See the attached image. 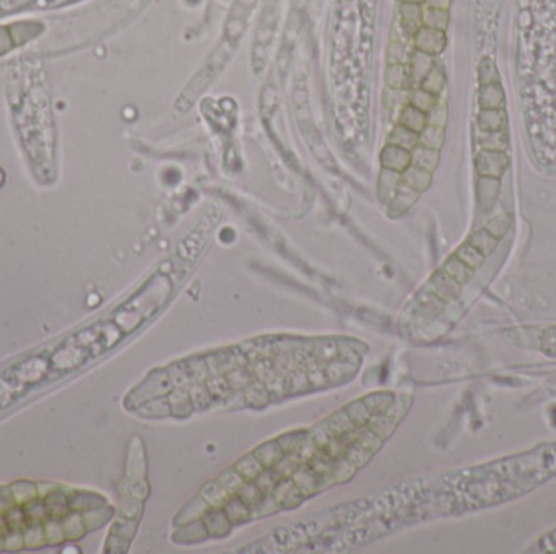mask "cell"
Listing matches in <instances>:
<instances>
[{
  "label": "cell",
  "instance_id": "6da1fadb",
  "mask_svg": "<svg viewBox=\"0 0 556 554\" xmlns=\"http://www.w3.org/2000/svg\"><path fill=\"white\" fill-rule=\"evenodd\" d=\"M412 405L408 392L376 391L318 423L264 440L182 506L171 541L194 546L218 540L350 483L395 434Z\"/></svg>",
  "mask_w": 556,
  "mask_h": 554
},
{
  "label": "cell",
  "instance_id": "7a4b0ae2",
  "mask_svg": "<svg viewBox=\"0 0 556 554\" xmlns=\"http://www.w3.org/2000/svg\"><path fill=\"white\" fill-rule=\"evenodd\" d=\"M368 353V343L350 335L264 333L151 369L124 408L144 419L260 412L348 386Z\"/></svg>",
  "mask_w": 556,
  "mask_h": 554
},
{
  "label": "cell",
  "instance_id": "3957f363",
  "mask_svg": "<svg viewBox=\"0 0 556 554\" xmlns=\"http://www.w3.org/2000/svg\"><path fill=\"white\" fill-rule=\"evenodd\" d=\"M556 478V440L442 475L428 483L433 517L489 509Z\"/></svg>",
  "mask_w": 556,
  "mask_h": 554
},
{
  "label": "cell",
  "instance_id": "277c9868",
  "mask_svg": "<svg viewBox=\"0 0 556 554\" xmlns=\"http://www.w3.org/2000/svg\"><path fill=\"white\" fill-rule=\"evenodd\" d=\"M509 168V156L506 151L480 150L475 156V169L478 176L501 179Z\"/></svg>",
  "mask_w": 556,
  "mask_h": 554
},
{
  "label": "cell",
  "instance_id": "5b68a950",
  "mask_svg": "<svg viewBox=\"0 0 556 554\" xmlns=\"http://www.w3.org/2000/svg\"><path fill=\"white\" fill-rule=\"evenodd\" d=\"M446 43H447L446 34H445V32H441V29L421 27L415 33L416 50H420V53H425V54H430V55H433V58H435V55H438V54H441L442 50H445Z\"/></svg>",
  "mask_w": 556,
  "mask_h": 554
},
{
  "label": "cell",
  "instance_id": "8992f818",
  "mask_svg": "<svg viewBox=\"0 0 556 554\" xmlns=\"http://www.w3.org/2000/svg\"><path fill=\"white\" fill-rule=\"evenodd\" d=\"M499 191H501V179L478 176L477 198L483 212H489L494 207L499 197Z\"/></svg>",
  "mask_w": 556,
  "mask_h": 554
},
{
  "label": "cell",
  "instance_id": "52a82bcc",
  "mask_svg": "<svg viewBox=\"0 0 556 554\" xmlns=\"http://www.w3.org/2000/svg\"><path fill=\"white\" fill-rule=\"evenodd\" d=\"M478 104H480V109H506V95H504L501 81L480 85Z\"/></svg>",
  "mask_w": 556,
  "mask_h": 554
},
{
  "label": "cell",
  "instance_id": "ba28073f",
  "mask_svg": "<svg viewBox=\"0 0 556 554\" xmlns=\"http://www.w3.org/2000/svg\"><path fill=\"white\" fill-rule=\"evenodd\" d=\"M382 164H384L387 171H394L400 176L412 164V153L410 150H405V148L391 143L382 153Z\"/></svg>",
  "mask_w": 556,
  "mask_h": 554
},
{
  "label": "cell",
  "instance_id": "9c48e42d",
  "mask_svg": "<svg viewBox=\"0 0 556 554\" xmlns=\"http://www.w3.org/2000/svg\"><path fill=\"white\" fill-rule=\"evenodd\" d=\"M69 504H70V511H75V512H80V514H83V512H86V511L106 506V504H109V502L103 494H98V492L74 491L69 494Z\"/></svg>",
  "mask_w": 556,
  "mask_h": 554
},
{
  "label": "cell",
  "instance_id": "30bf717a",
  "mask_svg": "<svg viewBox=\"0 0 556 554\" xmlns=\"http://www.w3.org/2000/svg\"><path fill=\"white\" fill-rule=\"evenodd\" d=\"M43 501H44V506H46V509H48V514L50 519L62 520L64 517L70 512L67 492L59 491V489L49 491L48 494L43 496Z\"/></svg>",
  "mask_w": 556,
  "mask_h": 554
},
{
  "label": "cell",
  "instance_id": "8fae6325",
  "mask_svg": "<svg viewBox=\"0 0 556 554\" xmlns=\"http://www.w3.org/2000/svg\"><path fill=\"white\" fill-rule=\"evenodd\" d=\"M478 129L484 132L504 130L508 124L506 109H480L477 117Z\"/></svg>",
  "mask_w": 556,
  "mask_h": 554
},
{
  "label": "cell",
  "instance_id": "7c38bea8",
  "mask_svg": "<svg viewBox=\"0 0 556 554\" xmlns=\"http://www.w3.org/2000/svg\"><path fill=\"white\" fill-rule=\"evenodd\" d=\"M114 514H116L114 507H112L111 504H106V506L96 507V509L83 512L81 517H83L86 532L91 533V532L100 530V528H103L106 523L112 520Z\"/></svg>",
  "mask_w": 556,
  "mask_h": 554
},
{
  "label": "cell",
  "instance_id": "4fadbf2b",
  "mask_svg": "<svg viewBox=\"0 0 556 554\" xmlns=\"http://www.w3.org/2000/svg\"><path fill=\"white\" fill-rule=\"evenodd\" d=\"M478 145L480 150H494V151H506L509 147V137L506 129L494 130V132H478Z\"/></svg>",
  "mask_w": 556,
  "mask_h": 554
},
{
  "label": "cell",
  "instance_id": "5bb4252c",
  "mask_svg": "<svg viewBox=\"0 0 556 554\" xmlns=\"http://www.w3.org/2000/svg\"><path fill=\"white\" fill-rule=\"evenodd\" d=\"M60 522H62L64 527L65 541H79L86 535V533H88L86 532L83 517H81L80 512L70 511Z\"/></svg>",
  "mask_w": 556,
  "mask_h": 554
},
{
  "label": "cell",
  "instance_id": "9a60e30c",
  "mask_svg": "<svg viewBox=\"0 0 556 554\" xmlns=\"http://www.w3.org/2000/svg\"><path fill=\"white\" fill-rule=\"evenodd\" d=\"M440 163V150H431V148L416 145L412 151V164L418 168L426 169V171L435 173Z\"/></svg>",
  "mask_w": 556,
  "mask_h": 554
},
{
  "label": "cell",
  "instance_id": "2e32d148",
  "mask_svg": "<svg viewBox=\"0 0 556 554\" xmlns=\"http://www.w3.org/2000/svg\"><path fill=\"white\" fill-rule=\"evenodd\" d=\"M10 491H12L13 499L18 506H25L27 502L36 499L39 497V488L36 483L29 480H17L10 485Z\"/></svg>",
  "mask_w": 556,
  "mask_h": 554
},
{
  "label": "cell",
  "instance_id": "e0dca14e",
  "mask_svg": "<svg viewBox=\"0 0 556 554\" xmlns=\"http://www.w3.org/2000/svg\"><path fill=\"white\" fill-rule=\"evenodd\" d=\"M400 126L407 127L408 130L415 132V133H420L425 127L428 126V119H426V112H423L418 109L415 106H407L404 112H402V117H400Z\"/></svg>",
  "mask_w": 556,
  "mask_h": 554
},
{
  "label": "cell",
  "instance_id": "ac0fdd59",
  "mask_svg": "<svg viewBox=\"0 0 556 554\" xmlns=\"http://www.w3.org/2000/svg\"><path fill=\"white\" fill-rule=\"evenodd\" d=\"M402 20L408 33L415 34L423 27V8L420 4H402Z\"/></svg>",
  "mask_w": 556,
  "mask_h": 554
},
{
  "label": "cell",
  "instance_id": "d6986e66",
  "mask_svg": "<svg viewBox=\"0 0 556 554\" xmlns=\"http://www.w3.org/2000/svg\"><path fill=\"white\" fill-rule=\"evenodd\" d=\"M445 143V127L426 126L418 133V145L431 148V150H441Z\"/></svg>",
  "mask_w": 556,
  "mask_h": 554
},
{
  "label": "cell",
  "instance_id": "ffe728a7",
  "mask_svg": "<svg viewBox=\"0 0 556 554\" xmlns=\"http://www.w3.org/2000/svg\"><path fill=\"white\" fill-rule=\"evenodd\" d=\"M446 86V76H445V72L441 70V67L435 65L433 69L430 70V74H428L425 79L421 80V90L428 91V93H431L433 96H440L441 91L445 90Z\"/></svg>",
  "mask_w": 556,
  "mask_h": 554
},
{
  "label": "cell",
  "instance_id": "44dd1931",
  "mask_svg": "<svg viewBox=\"0 0 556 554\" xmlns=\"http://www.w3.org/2000/svg\"><path fill=\"white\" fill-rule=\"evenodd\" d=\"M23 536H25V548L36 550V548L46 546V535H44L43 523L28 522L23 528Z\"/></svg>",
  "mask_w": 556,
  "mask_h": 554
},
{
  "label": "cell",
  "instance_id": "7402d4cb",
  "mask_svg": "<svg viewBox=\"0 0 556 554\" xmlns=\"http://www.w3.org/2000/svg\"><path fill=\"white\" fill-rule=\"evenodd\" d=\"M449 25V13L445 8H430L426 7L423 10V27L441 29L446 32Z\"/></svg>",
  "mask_w": 556,
  "mask_h": 554
},
{
  "label": "cell",
  "instance_id": "603a6c76",
  "mask_svg": "<svg viewBox=\"0 0 556 554\" xmlns=\"http://www.w3.org/2000/svg\"><path fill=\"white\" fill-rule=\"evenodd\" d=\"M44 535H46V546H60L65 541L64 527L59 519H49L44 523Z\"/></svg>",
  "mask_w": 556,
  "mask_h": 554
},
{
  "label": "cell",
  "instance_id": "cb8c5ba5",
  "mask_svg": "<svg viewBox=\"0 0 556 554\" xmlns=\"http://www.w3.org/2000/svg\"><path fill=\"white\" fill-rule=\"evenodd\" d=\"M23 511H25V515H27V523L28 522L44 523L49 519L48 509H46L43 497H36V499L27 502V504L23 506Z\"/></svg>",
  "mask_w": 556,
  "mask_h": 554
},
{
  "label": "cell",
  "instance_id": "d4e9b609",
  "mask_svg": "<svg viewBox=\"0 0 556 554\" xmlns=\"http://www.w3.org/2000/svg\"><path fill=\"white\" fill-rule=\"evenodd\" d=\"M435 67V58L430 54L420 53L416 50L412 58V74L418 76V80H423L425 76L430 74V70Z\"/></svg>",
  "mask_w": 556,
  "mask_h": 554
},
{
  "label": "cell",
  "instance_id": "484cf974",
  "mask_svg": "<svg viewBox=\"0 0 556 554\" xmlns=\"http://www.w3.org/2000/svg\"><path fill=\"white\" fill-rule=\"evenodd\" d=\"M392 145L402 147L405 150H413L418 145V133L408 130L407 127H397L394 135H392Z\"/></svg>",
  "mask_w": 556,
  "mask_h": 554
},
{
  "label": "cell",
  "instance_id": "4316f807",
  "mask_svg": "<svg viewBox=\"0 0 556 554\" xmlns=\"http://www.w3.org/2000/svg\"><path fill=\"white\" fill-rule=\"evenodd\" d=\"M529 553H556V528L535 540L527 548Z\"/></svg>",
  "mask_w": 556,
  "mask_h": 554
},
{
  "label": "cell",
  "instance_id": "83f0119b",
  "mask_svg": "<svg viewBox=\"0 0 556 554\" xmlns=\"http://www.w3.org/2000/svg\"><path fill=\"white\" fill-rule=\"evenodd\" d=\"M478 80H480V85H489V83H496V81H501L496 65H494L491 59L482 60L480 67H478Z\"/></svg>",
  "mask_w": 556,
  "mask_h": 554
},
{
  "label": "cell",
  "instance_id": "f1b7e54d",
  "mask_svg": "<svg viewBox=\"0 0 556 554\" xmlns=\"http://www.w3.org/2000/svg\"><path fill=\"white\" fill-rule=\"evenodd\" d=\"M4 519L7 522L8 530H23L27 525V515H25L23 506H13L12 509L4 514Z\"/></svg>",
  "mask_w": 556,
  "mask_h": 554
},
{
  "label": "cell",
  "instance_id": "f546056e",
  "mask_svg": "<svg viewBox=\"0 0 556 554\" xmlns=\"http://www.w3.org/2000/svg\"><path fill=\"white\" fill-rule=\"evenodd\" d=\"M436 104H438L436 96H433L431 93H428V91H425V90L416 91V93H413V96H412V106L418 107V109L426 112V114Z\"/></svg>",
  "mask_w": 556,
  "mask_h": 554
},
{
  "label": "cell",
  "instance_id": "4dcf8cb0",
  "mask_svg": "<svg viewBox=\"0 0 556 554\" xmlns=\"http://www.w3.org/2000/svg\"><path fill=\"white\" fill-rule=\"evenodd\" d=\"M540 351L550 358H556V327H548L540 337Z\"/></svg>",
  "mask_w": 556,
  "mask_h": 554
},
{
  "label": "cell",
  "instance_id": "1f68e13d",
  "mask_svg": "<svg viewBox=\"0 0 556 554\" xmlns=\"http://www.w3.org/2000/svg\"><path fill=\"white\" fill-rule=\"evenodd\" d=\"M25 548L23 530H8L4 536V550L20 551Z\"/></svg>",
  "mask_w": 556,
  "mask_h": 554
},
{
  "label": "cell",
  "instance_id": "d6a6232c",
  "mask_svg": "<svg viewBox=\"0 0 556 554\" xmlns=\"http://www.w3.org/2000/svg\"><path fill=\"white\" fill-rule=\"evenodd\" d=\"M34 0H0V18L20 12L23 8H29Z\"/></svg>",
  "mask_w": 556,
  "mask_h": 554
},
{
  "label": "cell",
  "instance_id": "836d02e7",
  "mask_svg": "<svg viewBox=\"0 0 556 554\" xmlns=\"http://www.w3.org/2000/svg\"><path fill=\"white\" fill-rule=\"evenodd\" d=\"M428 126H436V127H445L446 119H447V111L445 106H441L440 102L433 107V109L426 114Z\"/></svg>",
  "mask_w": 556,
  "mask_h": 554
},
{
  "label": "cell",
  "instance_id": "e575fe53",
  "mask_svg": "<svg viewBox=\"0 0 556 554\" xmlns=\"http://www.w3.org/2000/svg\"><path fill=\"white\" fill-rule=\"evenodd\" d=\"M80 2V0H34V2L29 5V8L33 10H54L60 7H67L70 4Z\"/></svg>",
  "mask_w": 556,
  "mask_h": 554
},
{
  "label": "cell",
  "instance_id": "d590c367",
  "mask_svg": "<svg viewBox=\"0 0 556 554\" xmlns=\"http://www.w3.org/2000/svg\"><path fill=\"white\" fill-rule=\"evenodd\" d=\"M13 506H17V502L13 499L10 486H0V515H4L5 512L12 509Z\"/></svg>",
  "mask_w": 556,
  "mask_h": 554
},
{
  "label": "cell",
  "instance_id": "8d00e7d4",
  "mask_svg": "<svg viewBox=\"0 0 556 554\" xmlns=\"http://www.w3.org/2000/svg\"><path fill=\"white\" fill-rule=\"evenodd\" d=\"M10 46H12V38L7 34V29L0 28V54L10 49Z\"/></svg>",
  "mask_w": 556,
  "mask_h": 554
},
{
  "label": "cell",
  "instance_id": "74e56055",
  "mask_svg": "<svg viewBox=\"0 0 556 554\" xmlns=\"http://www.w3.org/2000/svg\"><path fill=\"white\" fill-rule=\"evenodd\" d=\"M426 7L430 8H445L447 10L449 4H451V0H425Z\"/></svg>",
  "mask_w": 556,
  "mask_h": 554
},
{
  "label": "cell",
  "instance_id": "f35d334b",
  "mask_svg": "<svg viewBox=\"0 0 556 554\" xmlns=\"http://www.w3.org/2000/svg\"><path fill=\"white\" fill-rule=\"evenodd\" d=\"M402 4H423L425 0H400Z\"/></svg>",
  "mask_w": 556,
  "mask_h": 554
}]
</instances>
